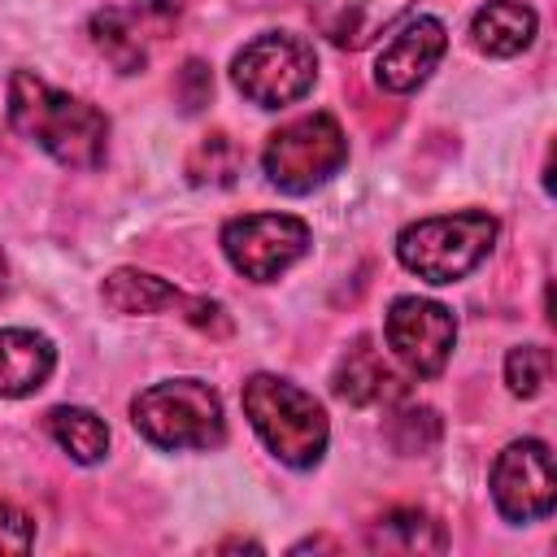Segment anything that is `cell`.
Listing matches in <instances>:
<instances>
[{
    "mask_svg": "<svg viewBox=\"0 0 557 557\" xmlns=\"http://www.w3.org/2000/svg\"><path fill=\"white\" fill-rule=\"evenodd\" d=\"M9 122L65 170H96L109 152V117L30 70L9 74Z\"/></svg>",
    "mask_w": 557,
    "mask_h": 557,
    "instance_id": "cell-1",
    "label": "cell"
},
{
    "mask_svg": "<svg viewBox=\"0 0 557 557\" xmlns=\"http://www.w3.org/2000/svg\"><path fill=\"white\" fill-rule=\"evenodd\" d=\"M244 413L252 422V431L261 435V444L292 470H313L326 453L331 440V422L326 409L313 392L296 387L292 379L278 374H252L239 392Z\"/></svg>",
    "mask_w": 557,
    "mask_h": 557,
    "instance_id": "cell-2",
    "label": "cell"
},
{
    "mask_svg": "<svg viewBox=\"0 0 557 557\" xmlns=\"http://www.w3.org/2000/svg\"><path fill=\"white\" fill-rule=\"evenodd\" d=\"M496 218L483 209H461V213H440V218H418L396 235V257L409 274L444 287L461 283L474 274L492 244H496Z\"/></svg>",
    "mask_w": 557,
    "mask_h": 557,
    "instance_id": "cell-3",
    "label": "cell"
},
{
    "mask_svg": "<svg viewBox=\"0 0 557 557\" xmlns=\"http://www.w3.org/2000/svg\"><path fill=\"white\" fill-rule=\"evenodd\" d=\"M135 431L165 453H200L226 440L222 400L200 379H161L131 400Z\"/></svg>",
    "mask_w": 557,
    "mask_h": 557,
    "instance_id": "cell-4",
    "label": "cell"
},
{
    "mask_svg": "<svg viewBox=\"0 0 557 557\" xmlns=\"http://www.w3.org/2000/svg\"><path fill=\"white\" fill-rule=\"evenodd\" d=\"M348 165V139L331 113H305L270 131L261 148V170L270 187L287 196H309Z\"/></svg>",
    "mask_w": 557,
    "mask_h": 557,
    "instance_id": "cell-5",
    "label": "cell"
},
{
    "mask_svg": "<svg viewBox=\"0 0 557 557\" xmlns=\"http://www.w3.org/2000/svg\"><path fill=\"white\" fill-rule=\"evenodd\" d=\"M313 78H318L313 44L292 30H265L252 44H244L231 61V83L257 109L296 104L300 96H309Z\"/></svg>",
    "mask_w": 557,
    "mask_h": 557,
    "instance_id": "cell-6",
    "label": "cell"
},
{
    "mask_svg": "<svg viewBox=\"0 0 557 557\" xmlns=\"http://www.w3.org/2000/svg\"><path fill=\"white\" fill-rule=\"evenodd\" d=\"M222 252L244 278L274 283L309 252V226L296 213H244L222 226Z\"/></svg>",
    "mask_w": 557,
    "mask_h": 557,
    "instance_id": "cell-7",
    "label": "cell"
},
{
    "mask_svg": "<svg viewBox=\"0 0 557 557\" xmlns=\"http://www.w3.org/2000/svg\"><path fill=\"white\" fill-rule=\"evenodd\" d=\"M492 500L505 522H540L557 505L553 453L544 440H513L492 461Z\"/></svg>",
    "mask_w": 557,
    "mask_h": 557,
    "instance_id": "cell-8",
    "label": "cell"
},
{
    "mask_svg": "<svg viewBox=\"0 0 557 557\" xmlns=\"http://www.w3.org/2000/svg\"><path fill=\"white\" fill-rule=\"evenodd\" d=\"M383 335H387V348L396 352V361L418 374V379H431L448 366L453 357V344H457V318L453 309H444L440 300H422V296H396L387 305V318H383Z\"/></svg>",
    "mask_w": 557,
    "mask_h": 557,
    "instance_id": "cell-9",
    "label": "cell"
},
{
    "mask_svg": "<svg viewBox=\"0 0 557 557\" xmlns=\"http://www.w3.org/2000/svg\"><path fill=\"white\" fill-rule=\"evenodd\" d=\"M178 22L174 0H135L117 9H96L87 22V35L96 52L117 70V74H139L152 57V44Z\"/></svg>",
    "mask_w": 557,
    "mask_h": 557,
    "instance_id": "cell-10",
    "label": "cell"
},
{
    "mask_svg": "<svg viewBox=\"0 0 557 557\" xmlns=\"http://www.w3.org/2000/svg\"><path fill=\"white\" fill-rule=\"evenodd\" d=\"M444 48H448L444 22H440V17H413V22L379 52V61H374V83H379L383 91H392V96H409V91H418V87L431 78V70L440 65Z\"/></svg>",
    "mask_w": 557,
    "mask_h": 557,
    "instance_id": "cell-11",
    "label": "cell"
},
{
    "mask_svg": "<svg viewBox=\"0 0 557 557\" xmlns=\"http://www.w3.org/2000/svg\"><path fill=\"white\" fill-rule=\"evenodd\" d=\"M409 9L413 0H309V22L326 44L361 52L379 35H387Z\"/></svg>",
    "mask_w": 557,
    "mask_h": 557,
    "instance_id": "cell-12",
    "label": "cell"
},
{
    "mask_svg": "<svg viewBox=\"0 0 557 557\" xmlns=\"http://www.w3.org/2000/svg\"><path fill=\"white\" fill-rule=\"evenodd\" d=\"M57 366V348L48 335L26 331V326H4L0 331V396L22 400L35 396Z\"/></svg>",
    "mask_w": 557,
    "mask_h": 557,
    "instance_id": "cell-13",
    "label": "cell"
},
{
    "mask_svg": "<svg viewBox=\"0 0 557 557\" xmlns=\"http://www.w3.org/2000/svg\"><path fill=\"white\" fill-rule=\"evenodd\" d=\"M535 9L522 0H487L474 17H470V44L483 57H518L531 48L535 39Z\"/></svg>",
    "mask_w": 557,
    "mask_h": 557,
    "instance_id": "cell-14",
    "label": "cell"
},
{
    "mask_svg": "<svg viewBox=\"0 0 557 557\" xmlns=\"http://www.w3.org/2000/svg\"><path fill=\"white\" fill-rule=\"evenodd\" d=\"M335 396L348 405H383L400 396V379L387 370L370 339H357L352 348H344L335 366Z\"/></svg>",
    "mask_w": 557,
    "mask_h": 557,
    "instance_id": "cell-15",
    "label": "cell"
},
{
    "mask_svg": "<svg viewBox=\"0 0 557 557\" xmlns=\"http://www.w3.org/2000/svg\"><path fill=\"white\" fill-rule=\"evenodd\" d=\"M366 540L374 553H444L448 548L444 527L418 505H396V509L379 513L370 522Z\"/></svg>",
    "mask_w": 557,
    "mask_h": 557,
    "instance_id": "cell-16",
    "label": "cell"
},
{
    "mask_svg": "<svg viewBox=\"0 0 557 557\" xmlns=\"http://www.w3.org/2000/svg\"><path fill=\"white\" fill-rule=\"evenodd\" d=\"M100 300L113 309V313H161L170 305L183 309L187 292H178L174 283L148 274V270H135V265H122L113 270L104 283H100Z\"/></svg>",
    "mask_w": 557,
    "mask_h": 557,
    "instance_id": "cell-17",
    "label": "cell"
},
{
    "mask_svg": "<svg viewBox=\"0 0 557 557\" xmlns=\"http://www.w3.org/2000/svg\"><path fill=\"white\" fill-rule=\"evenodd\" d=\"M44 426H48V435L78 466H96L109 453V426H104V418L91 413V409H83V405H57V409H48Z\"/></svg>",
    "mask_w": 557,
    "mask_h": 557,
    "instance_id": "cell-18",
    "label": "cell"
},
{
    "mask_svg": "<svg viewBox=\"0 0 557 557\" xmlns=\"http://www.w3.org/2000/svg\"><path fill=\"white\" fill-rule=\"evenodd\" d=\"M239 161L244 157H239L235 139L226 131H209L187 152V183H196V187H231L235 174H239Z\"/></svg>",
    "mask_w": 557,
    "mask_h": 557,
    "instance_id": "cell-19",
    "label": "cell"
},
{
    "mask_svg": "<svg viewBox=\"0 0 557 557\" xmlns=\"http://www.w3.org/2000/svg\"><path fill=\"white\" fill-rule=\"evenodd\" d=\"M387 440H392L405 457H426V453L440 444V418H435V409H426V405H405V409H396L392 422H387Z\"/></svg>",
    "mask_w": 557,
    "mask_h": 557,
    "instance_id": "cell-20",
    "label": "cell"
},
{
    "mask_svg": "<svg viewBox=\"0 0 557 557\" xmlns=\"http://www.w3.org/2000/svg\"><path fill=\"white\" fill-rule=\"evenodd\" d=\"M548 374H553V352L544 344H518V348H509V357H505V383H509L513 396H522V400L540 396L544 383H548Z\"/></svg>",
    "mask_w": 557,
    "mask_h": 557,
    "instance_id": "cell-21",
    "label": "cell"
},
{
    "mask_svg": "<svg viewBox=\"0 0 557 557\" xmlns=\"http://www.w3.org/2000/svg\"><path fill=\"white\" fill-rule=\"evenodd\" d=\"M30 544H35V522H30V513H22L17 505L0 500V557L30 553Z\"/></svg>",
    "mask_w": 557,
    "mask_h": 557,
    "instance_id": "cell-22",
    "label": "cell"
},
{
    "mask_svg": "<svg viewBox=\"0 0 557 557\" xmlns=\"http://www.w3.org/2000/svg\"><path fill=\"white\" fill-rule=\"evenodd\" d=\"M183 78H187V87H183V109L191 113V109H200V104L209 100V91H213V78L205 74V65H200V61H187Z\"/></svg>",
    "mask_w": 557,
    "mask_h": 557,
    "instance_id": "cell-23",
    "label": "cell"
},
{
    "mask_svg": "<svg viewBox=\"0 0 557 557\" xmlns=\"http://www.w3.org/2000/svg\"><path fill=\"white\" fill-rule=\"evenodd\" d=\"M4 292H9V261H4V252H0V300H4Z\"/></svg>",
    "mask_w": 557,
    "mask_h": 557,
    "instance_id": "cell-24",
    "label": "cell"
}]
</instances>
